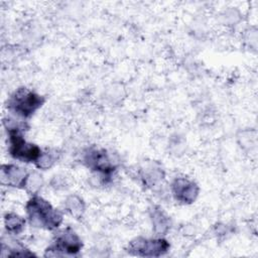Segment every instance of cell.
<instances>
[{
  "label": "cell",
  "mask_w": 258,
  "mask_h": 258,
  "mask_svg": "<svg viewBox=\"0 0 258 258\" xmlns=\"http://www.w3.org/2000/svg\"><path fill=\"white\" fill-rule=\"evenodd\" d=\"M152 222H153L155 231L157 233L163 234L168 229V227H169L168 219H167V217L163 214V212L160 209L153 210Z\"/></svg>",
  "instance_id": "cell-11"
},
{
  "label": "cell",
  "mask_w": 258,
  "mask_h": 258,
  "mask_svg": "<svg viewBox=\"0 0 258 258\" xmlns=\"http://www.w3.org/2000/svg\"><path fill=\"white\" fill-rule=\"evenodd\" d=\"M2 257L6 256H34L32 252L26 249L18 241H13L12 244H7L2 242Z\"/></svg>",
  "instance_id": "cell-10"
},
{
  "label": "cell",
  "mask_w": 258,
  "mask_h": 258,
  "mask_svg": "<svg viewBox=\"0 0 258 258\" xmlns=\"http://www.w3.org/2000/svg\"><path fill=\"white\" fill-rule=\"evenodd\" d=\"M170 248V244L164 238L138 237L129 242L127 252L141 257H159Z\"/></svg>",
  "instance_id": "cell-5"
},
{
  "label": "cell",
  "mask_w": 258,
  "mask_h": 258,
  "mask_svg": "<svg viewBox=\"0 0 258 258\" xmlns=\"http://www.w3.org/2000/svg\"><path fill=\"white\" fill-rule=\"evenodd\" d=\"M0 172L1 183L15 188H25L30 176L26 168L13 163L2 164Z\"/></svg>",
  "instance_id": "cell-8"
},
{
  "label": "cell",
  "mask_w": 258,
  "mask_h": 258,
  "mask_svg": "<svg viewBox=\"0 0 258 258\" xmlns=\"http://www.w3.org/2000/svg\"><path fill=\"white\" fill-rule=\"evenodd\" d=\"M56 161V154L54 152H43L41 153L40 157L36 161L35 165L39 169H47L52 166V164Z\"/></svg>",
  "instance_id": "cell-13"
},
{
  "label": "cell",
  "mask_w": 258,
  "mask_h": 258,
  "mask_svg": "<svg viewBox=\"0 0 258 258\" xmlns=\"http://www.w3.org/2000/svg\"><path fill=\"white\" fill-rule=\"evenodd\" d=\"M3 124L8 136V153L10 156L24 163H36L42 150L34 143L28 142L23 136L24 124L15 122L10 118L4 119Z\"/></svg>",
  "instance_id": "cell-1"
},
{
  "label": "cell",
  "mask_w": 258,
  "mask_h": 258,
  "mask_svg": "<svg viewBox=\"0 0 258 258\" xmlns=\"http://www.w3.org/2000/svg\"><path fill=\"white\" fill-rule=\"evenodd\" d=\"M199 191L198 184L187 177H175L171 182L172 196L180 204L188 205L194 203L199 196Z\"/></svg>",
  "instance_id": "cell-7"
},
{
  "label": "cell",
  "mask_w": 258,
  "mask_h": 258,
  "mask_svg": "<svg viewBox=\"0 0 258 258\" xmlns=\"http://www.w3.org/2000/svg\"><path fill=\"white\" fill-rule=\"evenodd\" d=\"M67 209L74 217H80L83 214L85 207L83 201L80 198L72 196L67 200Z\"/></svg>",
  "instance_id": "cell-12"
},
{
  "label": "cell",
  "mask_w": 258,
  "mask_h": 258,
  "mask_svg": "<svg viewBox=\"0 0 258 258\" xmlns=\"http://www.w3.org/2000/svg\"><path fill=\"white\" fill-rule=\"evenodd\" d=\"M44 102L43 96L26 87H20L9 96L6 107L12 115L21 119H29L43 106Z\"/></svg>",
  "instance_id": "cell-3"
},
{
  "label": "cell",
  "mask_w": 258,
  "mask_h": 258,
  "mask_svg": "<svg viewBox=\"0 0 258 258\" xmlns=\"http://www.w3.org/2000/svg\"><path fill=\"white\" fill-rule=\"evenodd\" d=\"M83 162L91 170L110 175L116 169V163L104 148H88L83 155Z\"/></svg>",
  "instance_id": "cell-6"
},
{
  "label": "cell",
  "mask_w": 258,
  "mask_h": 258,
  "mask_svg": "<svg viewBox=\"0 0 258 258\" xmlns=\"http://www.w3.org/2000/svg\"><path fill=\"white\" fill-rule=\"evenodd\" d=\"M26 218L31 227L53 231L62 223L63 216L48 201L34 194L25 206Z\"/></svg>",
  "instance_id": "cell-2"
},
{
  "label": "cell",
  "mask_w": 258,
  "mask_h": 258,
  "mask_svg": "<svg viewBox=\"0 0 258 258\" xmlns=\"http://www.w3.org/2000/svg\"><path fill=\"white\" fill-rule=\"evenodd\" d=\"M25 219L15 213H7L4 216V227L10 235L20 234L25 227Z\"/></svg>",
  "instance_id": "cell-9"
},
{
  "label": "cell",
  "mask_w": 258,
  "mask_h": 258,
  "mask_svg": "<svg viewBox=\"0 0 258 258\" xmlns=\"http://www.w3.org/2000/svg\"><path fill=\"white\" fill-rule=\"evenodd\" d=\"M83 248L81 237L71 228L67 227L55 233L51 243L45 250V256H74Z\"/></svg>",
  "instance_id": "cell-4"
}]
</instances>
